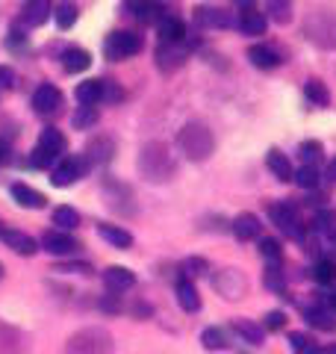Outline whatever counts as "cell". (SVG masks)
I'll return each mask as SVG.
<instances>
[{
	"mask_svg": "<svg viewBox=\"0 0 336 354\" xmlns=\"http://www.w3.org/2000/svg\"><path fill=\"white\" fill-rule=\"evenodd\" d=\"M0 354H27V334L0 319Z\"/></svg>",
	"mask_w": 336,
	"mask_h": 354,
	"instance_id": "30bf717a",
	"label": "cell"
},
{
	"mask_svg": "<svg viewBox=\"0 0 336 354\" xmlns=\"http://www.w3.org/2000/svg\"><path fill=\"white\" fill-rule=\"evenodd\" d=\"M83 171H86V160H83V157H65V160H59V165L53 169L50 183H53V186H71Z\"/></svg>",
	"mask_w": 336,
	"mask_h": 354,
	"instance_id": "7c38bea8",
	"label": "cell"
},
{
	"mask_svg": "<svg viewBox=\"0 0 336 354\" xmlns=\"http://www.w3.org/2000/svg\"><path fill=\"white\" fill-rule=\"evenodd\" d=\"M301 32L310 44L321 50H336V12L333 9H310L304 15Z\"/></svg>",
	"mask_w": 336,
	"mask_h": 354,
	"instance_id": "3957f363",
	"label": "cell"
},
{
	"mask_svg": "<svg viewBox=\"0 0 336 354\" xmlns=\"http://www.w3.org/2000/svg\"><path fill=\"white\" fill-rule=\"evenodd\" d=\"M68 148V142H65V136L56 127H48V130H41V136H39V145L32 148V157L30 162L36 165V169H48V165H53L56 160H59V153Z\"/></svg>",
	"mask_w": 336,
	"mask_h": 354,
	"instance_id": "5b68a950",
	"label": "cell"
},
{
	"mask_svg": "<svg viewBox=\"0 0 336 354\" xmlns=\"http://www.w3.org/2000/svg\"><path fill=\"white\" fill-rule=\"evenodd\" d=\"M127 3H130L133 9H139V6H144V3H148V0H127Z\"/></svg>",
	"mask_w": 336,
	"mask_h": 354,
	"instance_id": "9f6ffc18",
	"label": "cell"
},
{
	"mask_svg": "<svg viewBox=\"0 0 336 354\" xmlns=\"http://www.w3.org/2000/svg\"><path fill=\"white\" fill-rule=\"evenodd\" d=\"M0 230H3V227H0Z\"/></svg>",
	"mask_w": 336,
	"mask_h": 354,
	"instance_id": "91938a15",
	"label": "cell"
},
{
	"mask_svg": "<svg viewBox=\"0 0 336 354\" xmlns=\"http://www.w3.org/2000/svg\"><path fill=\"white\" fill-rule=\"evenodd\" d=\"M260 254H263V257L280 260V242H277V239H263V242H260Z\"/></svg>",
	"mask_w": 336,
	"mask_h": 354,
	"instance_id": "ee69618b",
	"label": "cell"
},
{
	"mask_svg": "<svg viewBox=\"0 0 336 354\" xmlns=\"http://www.w3.org/2000/svg\"><path fill=\"white\" fill-rule=\"evenodd\" d=\"M112 153H115V142L106 139V136H95V139L86 145L83 160H86V162H109Z\"/></svg>",
	"mask_w": 336,
	"mask_h": 354,
	"instance_id": "9a60e30c",
	"label": "cell"
},
{
	"mask_svg": "<svg viewBox=\"0 0 336 354\" xmlns=\"http://www.w3.org/2000/svg\"><path fill=\"white\" fill-rule=\"evenodd\" d=\"M41 248L56 254V257H68V254H74L77 248H80V242H77L74 236H68L65 230H48V234L41 236Z\"/></svg>",
	"mask_w": 336,
	"mask_h": 354,
	"instance_id": "8fae6325",
	"label": "cell"
},
{
	"mask_svg": "<svg viewBox=\"0 0 336 354\" xmlns=\"http://www.w3.org/2000/svg\"><path fill=\"white\" fill-rule=\"evenodd\" d=\"M186 269H195L192 274H204V272H207V260H198V257H195V260L186 263Z\"/></svg>",
	"mask_w": 336,
	"mask_h": 354,
	"instance_id": "f5cc1de1",
	"label": "cell"
},
{
	"mask_svg": "<svg viewBox=\"0 0 336 354\" xmlns=\"http://www.w3.org/2000/svg\"><path fill=\"white\" fill-rule=\"evenodd\" d=\"M9 160V145H6V139H0V162H6Z\"/></svg>",
	"mask_w": 336,
	"mask_h": 354,
	"instance_id": "db71d44e",
	"label": "cell"
},
{
	"mask_svg": "<svg viewBox=\"0 0 336 354\" xmlns=\"http://www.w3.org/2000/svg\"><path fill=\"white\" fill-rule=\"evenodd\" d=\"M212 286L230 301H239V298L248 292V278L239 272V269H221L216 278H212Z\"/></svg>",
	"mask_w": 336,
	"mask_h": 354,
	"instance_id": "ba28073f",
	"label": "cell"
},
{
	"mask_svg": "<svg viewBox=\"0 0 336 354\" xmlns=\"http://www.w3.org/2000/svg\"><path fill=\"white\" fill-rule=\"evenodd\" d=\"M265 165H268V171H272L277 180H283V183H289L295 177V169H292V162H289V157L283 151H277V148H272L265 153Z\"/></svg>",
	"mask_w": 336,
	"mask_h": 354,
	"instance_id": "5bb4252c",
	"label": "cell"
},
{
	"mask_svg": "<svg viewBox=\"0 0 336 354\" xmlns=\"http://www.w3.org/2000/svg\"><path fill=\"white\" fill-rule=\"evenodd\" d=\"M289 342H292L295 351H307V348H310V339H307L304 334H292V337H289Z\"/></svg>",
	"mask_w": 336,
	"mask_h": 354,
	"instance_id": "f907efd6",
	"label": "cell"
},
{
	"mask_svg": "<svg viewBox=\"0 0 336 354\" xmlns=\"http://www.w3.org/2000/svg\"><path fill=\"white\" fill-rule=\"evenodd\" d=\"M104 283L112 292H124L136 283V274H133L130 269H124V266H109V269L104 272Z\"/></svg>",
	"mask_w": 336,
	"mask_h": 354,
	"instance_id": "e0dca14e",
	"label": "cell"
},
{
	"mask_svg": "<svg viewBox=\"0 0 336 354\" xmlns=\"http://www.w3.org/2000/svg\"><path fill=\"white\" fill-rule=\"evenodd\" d=\"M268 330H280V328H283L286 325V316L283 313H280V310H274V313H265V322H263Z\"/></svg>",
	"mask_w": 336,
	"mask_h": 354,
	"instance_id": "bcb514c9",
	"label": "cell"
},
{
	"mask_svg": "<svg viewBox=\"0 0 336 354\" xmlns=\"http://www.w3.org/2000/svg\"><path fill=\"white\" fill-rule=\"evenodd\" d=\"M312 230H316V234H333L336 230V213L333 209H319L316 216H312Z\"/></svg>",
	"mask_w": 336,
	"mask_h": 354,
	"instance_id": "d590c367",
	"label": "cell"
},
{
	"mask_svg": "<svg viewBox=\"0 0 336 354\" xmlns=\"http://www.w3.org/2000/svg\"><path fill=\"white\" fill-rule=\"evenodd\" d=\"M312 278L319 283H333L336 281V263L333 260H319L316 269H312Z\"/></svg>",
	"mask_w": 336,
	"mask_h": 354,
	"instance_id": "f35d334b",
	"label": "cell"
},
{
	"mask_svg": "<svg viewBox=\"0 0 336 354\" xmlns=\"http://www.w3.org/2000/svg\"><path fill=\"white\" fill-rule=\"evenodd\" d=\"M233 334H239L245 342H251V346H260L263 337H265V330L260 325L248 322V319H236V322H233Z\"/></svg>",
	"mask_w": 336,
	"mask_h": 354,
	"instance_id": "f546056e",
	"label": "cell"
},
{
	"mask_svg": "<svg viewBox=\"0 0 336 354\" xmlns=\"http://www.w3.org/2000/svg\"><path fill=\"white\" fill-rule=\"evenodd\" d=\"M328 180H333V183H336V157L328 162Z\"/></svg>",
	"mask_w": 336,
	"mask_h": 354,
	"instance_id": "11a10c76",
	"label": "cell"
},
{
	"mask_svg": "<svg viewBox=\"0 0 336 354\" xmlns=\"http://www.w3.org/2000/svg\"><path fill=\"white\" fill-rule=\"evenodd\" d=\"M12 198L18 201V207H24V209H41L44 204H48V198H44L39 189L27 186V183H12Z\"/></svg>",
	"mask_w": 336,
	"mask_h": 354,
	"instance_id": "ffe728a7",
	"label": "cell"
},
{
	"mask_svg": "<svg viewBox=\"0 0 336 354\" xmlns=\"http://www.w3.org/2000/svg\"><path fill=\"white\" fill-rule=\"evenodd\" d=\"M195 21L200 27H227L230 15L221 12V9H212V6H198L195 9Z\"/></svg>",
	"mask_w": 336,
	"mask_h": 354,
	"instance_id": "484cf974",
	"label": "cell"
},
{
	"mask_svg": "<svg viewBox=\"0 0 336 354\" xmlns=\"http://www.w3.org/2000/svg\"><path fill=\"white\" fill-rule=\"evenodd\" d=\"M268 12H272V21H277V24H289L292 21L289 0H268Z\"/></svg>",
	"mask_w": 336,
	"mask_h": 354,
	"instance_id": "74e56055",
	"label": "cell"
},
{
	"mask_svg": "<svg viewBox=\"0 0 336 354\" xmlns=\"http://www.w3.org/2000/svg\"><path fill=\"white\" fill-rule=\"evenodd\" d=\"M48 18H50V3L48 0H27L24 9H21V21H24L27 27H41Z\"/></svg>",
	"mask_w": 336,
	"mask_h": 354,
	"instance_id": "d6986e66",
	"label": "cell"
},
{
	"mask_svg": "<svg viewBox=\"0 0 336 354\" xmlns=\"http://www.w3.org/2000/svg\"><path fill=\"white\" fill-rule=\"evenodd\" d=\"M15 86V71L9 65H0V88H12Z\"/></svg>",
	"mask_w": 336,
	"mask_h": 354,
	"instance_id": "7dc6e473",
	"label": "cell"
},
{
	"mask_svg": "<svg viewBox=\"0 0 336 354\" xmlns=\"http://www.w3.org/2000/svg\"><path fill=\"white\" fill-rule=\"evenodd\" d=\"M160 36H162V41H168V44H180L183 39H186V24L177 15H165L162 21H160Z\"/></svg>",
	"mask_w": 336,
	"mask_h": 354,
	"instance_id": "603a6c76",
	"label": "cell"
},
{
	"mask_svg": "<svg viewBox=\"0 0 336 354\" xmlns=\"http://www.w3.org/2000/svg\"><path fill=\"white\" fill-rule=\"evenodd\" d=\"M233 236L236 239H242V242H248V239H256L260 236V230H263V225H260V218H256L254 213H242V216H236L233 218Z\"/></svg>",
	"mask_w": 336,
	"mask_h": 354,
	"instance_id": "ac0fdd59",
	"label": "cell"
},
{
	"mask_svg": "<svg viewBox=\"0 0 336 354\" xmlns=\"http://www.w3.org/2000/svg\"><path fill=\"white\" fill-rule=\"evenodd\" d=\"M0 281H3V263H0Z\"/></svg>",
	"mask_w": 336,
	"mask_h": 354,
	"instance_id": "680465c9",
	"label": "cell"
},
{
	"mask_svg": "<svg viewBox=\"0 0 336 354\" xmlns=\"http://www.w3.org/2000/svg\"><path fill=\"white\" fill-rule=\"evenodd\" d=\"M265 286L274 292H283V274H280L277 269H268L265 272Z\"/></svg>",
	"mask_w": 336,
	"mask_h": 354,
	"instance_id": "f6af8a7d",
	"label": "cell"
},
{
	"mask_svg": "<svg viewBox=\"0 0 336 354\" xmlns=\"http://www.w3.org/2000/svg\"><path fill=\"white\" fill-rule=\"evenodd\" d=\"M304 316H307V322H310L312 328H321V330H330V328H333L328 310H316V307H312V310H307Z\"/></svg>",
	"mask_w": 336,
	"mask_h": 354,
	"instance_id": "b9f144b4",
	"label": "cell"
},
{
	"mask_svg": "<svg viewBox=\"0 0 336 354\" xmlns=\"http://www.w3.org/2000/svg\"><path fill=\"white\" fill-rule=\"evenodd\" d=\"M21 44H24V32H18V30H9L6 48H21Z\"/></svg>",
	"mask_w": 336,
	"mask_h": 354,
	"instance_id": "816d5d0a",
	"label": "cell"
},
{
	"mask_svg": "<svg viewBox=\"0 0 336 354\" xmlns=\"http://www.w3.org/2000/svg\"><path fill=\"white\" fill-rule=\"evenodd\" d=\"M53 225H56V230H74L77 225H80V216H77L74 207H56L53 209Z\"/></svg>",
	"mask_w": 336,
	"mask_h": 354,
	"instance_id": "1f68e13d",
	"label": "cell"
},
{
	"mask_svg": "<svg viewBox=\"0 0 336 354\" xmlns=\"http://www.w3.org/2000/svg\"><path fill=\"white\" fill-rule=\"evenodd\" d=\"M142 50V36L139 32H130V30H115V32H109L106 41H104V53L109 59H127L133 57V53H139Z\"/></svg>",
	"mask_w": 336,
	"mask_h": 354,
	"instance_id": "8992f818",
	"label": "cell"
},
{
	"mask_svg": "<svg viewBox=\"0 0 336 354\" xmlns=\"http://www.w3.org/2000/svg\"><path fill=\"white\" fill-rule=\"evenodd\" d=\"M100 310H106V313H121L118 295H104V298H100Z\"/></svg>",
	"mask_w": 336,
	"mask_h": 354,
	"instance_id": "c3c4849f",
	"label": "cell"
},
{
	"mask_svg": "<svg viewBox=\"0 0 336 354\" xmlns=\"http://www.w3.org/2000/svg\"><path fill=\"white\" fill-rule=\"evenodd\" d=\"M74 95L83 106H95V104H100V97H104V80H83Z\"/></svg>",
	"mask_w": 336,
	"mask_h": 354,
	"instance_id": "cb8c5ba5",
	"label": "cell"
},
{
	"mask_svg": "<svg viewBox=\"0 0 336 354\" xmlns=\"http://www.w3.org/2000/svg\"><path fill=\"white\" fill-rule=\"evenodd\" d=\"M136 15L144 21V24H153V21H162V18H165V15H162V3H153V0H148L144 6H139Z\"/></svg>",
	"mask_w": 336,
	"mask_h": 354,
	"instance_id": "ab89813d",
	"label": "cell"
},
{
	"mask_svg": "<svg viewBox=\"0 0 336 354\" xmlns=\"http://www.w3.org/2000/svg\"><path fill=\"white\" fill-rule=\"evenodd\" d=\"M186 62V48H183V41L180 44H162L160 50H156V65L168 74V71H174V68H180V65Z\"/></svg>",
	"mask_w": 336,
	"mask_h": 354,
	"instance_id": "4fadbf2b",
	"label": "cell"
},
{
	"mask_svg": "<svg viewBox=\"0 0 336 354\" xmlns=\"http://www.w3.org/2000/svg\"><path fill=\"white\" fill-rule=\"evenodd\" d=\"M292 180L301 186V189H316L319 186V180H321V174H319V169L316 165H301V169L295 171V177Z\"/></svg>",
	"mask_w": 336,
	"mask_h": 354,
	"instance_id": "e575fe53",
	"label": "cell"
},
{
	"mask_svg": "<svg viewBox=\"0 0 336 354\" xmlns=\"http://www.w3.org/2000/svg\"><path fill=\"white\" fill-rule=\"evenodd\" d=\"M106 201H109V207L115 209V213H121V201H127L130 207H136V204H133V192L127 189L124 183H118V180L106 183ZM121 216H124V213H121Z\"/></svg>",
	"mask_w": 336,
	"mask_h": 354,
	"instance_id": "4316f807",
	"label": "cell"
},
{
	"mask_svg": "<svg viewBox=\"0 0 336 354\" xmlns=\"http://www.w3.org/2000/svg\"><path fill=\"white\" fill-rule=\"evenodd\" d=\"M248 59L256 65V68H263V71H272V68H277V65H280L277 50L268 48V44H254V48L248 50Z\"/></svg>",
	"mask_w": 336,
	"mask_h": 354,
	"instance_id": "7402d4cb",
	"label": "cell"
},
{
	"mask_svg": "<svg viewBox=\"0 0 336 354\" xmlns=\"http://www.w3.org/2000/svg\"><path fill=\"white\" fill-rule=\"evenodd\" d=\"M0 239H3L15 254H21V257H30V254L39 251L36 239L27 236V234H21V230H0Z\"/></svg>",
	"mask_w": 336,
	"mask_h": 354,
	"instance_id": "2e32d148",
	"label": "cell"
},
{
	"mask_svg": "<svg viewBox=\"0 0 336 354\" xmlns=\"http://www.w3.org/2000/svg\"><path fill=\"white\" fill-rule=\"evenodd\" d=\"M174 171H177V162L165 142H148L139 151V174L148 183H168Z\"/></svg>",
	"mask_w": 336,
	"mask_h": 354,
	"instance_id": "6da1fadb",
	"label": "cell"
},
{
	"mask_svg": "<svg viewBox=\"0 0 336 354\" xmlns=\"http://www.w3.org/2000/svg\"><path fill=\"white\" fill-rule=\"evenodd\" d=\"M71 124H74V130L95 127V124H97V109H95V106H80V109H77V113L71 115Z\"/></svg>",
	"mask_w": 336,
	"mask_h": 354,
	"instance_id": "8d00e7d4",
	"label": "cell"
},
{
	"mask_svg": "<svg viewBox=\"0 0 336 354\" xmlns=\"http://www.w3.org/2000/svg\"><path fill=\"white\" fill-rule=\"evenodd\" d=\"M56 272H83V274H88L92 266L88 263H62V266H56Z\"/></svg>",
	"mask_w": 336,
	"mask_h": 354,
	"instance_id": "681fc988",
	"label": "cell"
},
{
	"mask_svg": "<svg viewBox=\"0 0 336 354\" xmlns=\"http://www.w3.org/2000/svg\"><path fill=\"white\" fill-rule=\"evenodd\" d=\"M268 218H272V225H277L283 230L286 236H304V225H301V216L292 204H272L268 207Z\"/></svg>",
	"mask_w": 336,
	"mask_h": 354,
	"instance_id": "52a82bcc",
	"label": "cell"
},
{
	"mask_svg": "<svg viewBox=\"0 0 336 354\" xmlns=\"http://www.w3.org/2000/svg\"><path fill=\"white\" fill-rule=\"evenodd\" d=\"M177 301H180V307L186 310V313H195V310L200 307V295H198L192 281H186V278L177 281Z\"/></svg>",
	"mask_w": 336,
	"mask_h": 354,
	"instance_id": "d4e9b609",
	"label": "cell"
},
{
	"mask_svg": "<svg viewBox=\"0 0 336 354\" xmlns=\"http://www.w3.org/2000/svg\"><path fill=\"white\" fill-rule=\"evenodd\" d=\"M121 97H124V92L118 88V83H115V80H104V97H100V101H106V104H118Z\"/></svg>",
	"mask_w": 336,
	"mask_h": 354,
	"instance_id": "7bdbcfd3",
	"label": "cell"
},
{
	"mask_svg": "<svg viewBox=\"0 0 336 354\" xmlns=\"http://www.w3.org/2000/svg\"><path fill=\"white\" fill-rule=\"evenodd\" d=\"M65 354H115V342H112L106 328H80L77 334L65 342Z\"/></svg>",
	"mask_w": 336,
	"mask_h": 354,
	"instance_id": "277c9868",
	"label": "cell"
},
{
	"mask_svg": "<svg viewBox=\"0 0 336 354\" xmlns=\"http://www.w3.org/2000/svg\"><path fill=\"white\" fill-rule=\"evenodd\" d=\"M304 95H307L316 106H328V104H330V92H328V86H324L321 80H316V77L304 83Z\"/></svg>",
	"mask_w": 336,
	"mask_h": 354,
	"instance_id": "d6a6232c",
	"label": "cell"
},
{
	"mask_svg": "<svg viewBox=\"0 0 336 354\" xmlns=\"http://www.w3.org/2000/svg\"><path fill=\"white\" fill-rule=\"evenodd\" d=\"M328 304H330V307H336V290H333V292H328Z\"/></svg>",
	"mask_w": 336,
	"mask_h": 354,
	"instance_id": "6f0895ef",
	"label": "cell"
},
{
	"mask_svg": "<svg viewBox=\"0 0 336 354\" xmlns=\"http://www.w3.org/2000/svg\"><path fill=\"white\" fill-rule=\"evenodd\" d=\"M74 24H77V3L74 0H62V3L56 6V27L71 30Z\"/></svg>",
	"mask_w": 336,
	"mask_h": 354,
	"instance_id": "836d02e7",
	"label": "cell"
},
{
	"mask_svg": "<svg viewBox=\"0 0 336 354\" xmlns=\"http://www.w3.org/2000/svg\"><path fill=\"white\" fill-rule=\"evenodd\" d=\"M88 65H92V53H88V50H83V48L62 50V68L68 74H80V71L88 68Z\"/></svg>",
	"mask_w": 336,
	"mask_h": 354,
	"instance_id": "44dd1931",
	"label": "cell"
},
{
	"mask_svg": "<svg viewBox=\"0 0 336 354\" xmlns=\"http://www.w3.org/2000/svg\"><path fill=\"white\" fill-rule=\"evenodd\" d=\"M97 234H100V239H106L112 248H130L133 245V236L127 234V230L115 227V225H100Z\"/></svg>",
	"mask_w": 336,
	"mask_h": 354,
	"instance_id": "f1b7e54d",
	"label": "cell"
},
{
	"mask_svg": "<svg viewBox=\"0 0 336 354\" xmlns=\"http://www.w3.org/2000/svg\"><path fill=\"white\" fill-rule=\"evenodd\" d=\"M32 109L39 115H56L62 109V92L53 83H41L36 92H32Z\"/></svg>",
	"mask_w": 336,
	"mask_h": 354,
	"instance_id": "9c48e42d",
	"label": "cell"
},
{
	"mask_svg": "<svg viewBox=\"0 0 336 354\" xmlns=\"http://www.w3.org/2000/svg\"><path fill=\"white\" fill-rule=\"evenodd\" d=\"M298 153H301V160H304V165H316L321 160V145L319 142H301Z\"/></svg>",
	"mask_w": 336,
	"mask_h": 354,
	"instance_id": "60d3db41",
	"label": "cell"
},
{
	"mask_svg": "<svg viewBox=\"0 0 336 354\" xmlns=\"http://www.w3.org/2000/svg\"><path fill=\"white\" fill-rule=\"evenodd\" d=\"M200 342H204V348H209V351H221L230 346V334L224 328H207L204 334H200Z\"/></svg>",
	"mask_w": 336,
	"mask_h": 354,
	"instance_id": "4dcf8cb0",
	"label": "cell"
},
{
	"mask_svg": "<svg viewBox=\"0 0 336 354\" xmlns=\"http://www.w3.org/2000/svg\"><path fill=\"white\" fill-rule=\"evenodd\" d=\"M177 148H180L186 160L204 162L212 157V151H216V136H212V130L207 124H200V121H186V124L177 130Z\"/></svg>",
	"mask_w": 336,
	"mask_h": 354,
	"instance_id": "7a4b0ae2",
	"label": "cell"
},
{
	"mask_svg": "<svg viewBox=\"0 0 336 354\" xmlns=\"http://www.w3.org/2000/svg\"><path fill=\"white\" fill-rule=\"evenodd\" d=\"M239 27L245 36H263L265 32V15L256 12V9H245L242 18H239Z\"/></svg>",
	"mask_w": 336,
	"mask_h": 354,
	"instance_id": "83f0119b",
	"label": "cell"
}]
</instances>
